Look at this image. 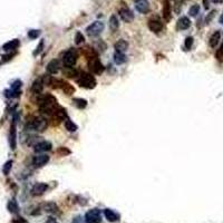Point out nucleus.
Instances as JSON below:
<instances>
[{"label": "nucleus", "mask_w": 223, "mask_h": 223, "mask_svg": "<svg viewBox=\"0 0 223 223\" xmlns=\"http://www.w3.org/2000/svg\"><path fill=\"white\" fill-rule=\"evenodd\" d=\"M79 77L77 78V83L82 87H85V88H94L96 86V79L94 78V76H92L90 74H87V73H83L80 75H78Z\"/></svg>", "instance_id": "nucleus-1"}, {"label": "nucleus", "mask_w": 223, "mask_h": 223, "mask_svg": "<svg viewBox=\"0 0 223 223\" xmlns=\"http://www.w3.org/2000/svg\"><path fill=\"white\" fill-rule=\"evenodd\" d=\"M77 57H78V55H77L76 49H74V48L68 49V50L64 54V57H63L64 66H65V67H73V66L75 65L76 60H77Z\"/></svg>", "instance_id": "nucleus-2"}, {"label": "nucleus", "mask_w": 223, "mask_h": 223, "mask_svg": "<svg viewBox=\"0 0 223 223\" xmlns=\"http://www.w3.org/2000/svg\"><path fill=\"white\" fill-rule=\"evenodd\" d=\"M27 127L31 130H39V132H42V130L47 127V120L45 118H41V117H36L32 120H30L28 123Z\"/></svg>", "instance_id": "nucleus-3"}, {"label": "nucleus", "mask_w": 223, "mask_h": 223, "mask_svg": "<svg viewBox=\"0 0 223 223\" xmlns=\"http://www.w3.org/2000/svg\"><path fill=\"white\" fill-rule=\"evenodd\" d=\"M104 22L102 21H94L92 25H89L88 27L86 28V32L88 36L90 37H95V36H98V35L104 30Z\"/></svg>", "instance_id": "nucleus-4"}, {"label": "nucleus", "mask_w": 223, "mask_h": 223, "mask_svg": "<svg viewBox=\"0 0 223 223\" xmlns=\"http://www.w3.org/2000/svg\"><path fill=\"white\" fill-rule=\"evenodd\" d=\"M88 66H89V69H90L92 73H94V74L100 75V74H102V73L104 72L103 64L100 62V59L97 58L96 56H94V57H90V58H89Z\"/></svg>", "instance_id": "nucleus-5"}, {"label": "nucleus", "mask_w": 223, "mask_h": 223, "mask_svg": "<svg viewBox=\"0 0 223 223\" xmlns=\"http://www.w3.org/2000/svg\"><path fill=\"white\" fill-rule=\"evenodd\" d=\"M85 220L87 223H100L102 215L98 209H92L85 214Z\"/></svg>", "instance_id": "nucleus-6"}, {"label": "nucleus", "mask_w": 223, "mask_h": 223, "mask_svg": "<svg viewBox=\"0 0 223 223\" xmlns=\"http://www.w3.org/2000/svg\"><path fill=\"white\" fill-rule=\"evenodd\" d=\"M135 8L138 12L146 14L150 10V2L148 0H135Z\"/></svg>", "instance_id": "nucleus-7"}, {"label": "nucleus", "mask_w": 223, "mask_h": 223, "mask_svg": "<svg viewBox=\"0 0 223 223\" xmlns=\"http://www.w3.org/2000/svg\"><path fill=\"white\" fill-rule=\"evenodd\" d=\"M52 150V143L47 141L38 142L37 144L35 145V152L36 153H42V152H47Z\"/></svg>", "instance_id": "nucleus-8"}, {"label": "nucleus", "mask_w": 223, "mask_h": 223, "mask_svg": "<svg viewBox=\"0 0 223 223\" xmlns=\"http://www.w3.org/2000/svg\"><path fill=\"white\" fill-rule=\"evenodd\" d=\"M120 17L125 22H132L134 20V14L128 8H122L120 10Z\"/></svg>", "instance_id": "nucleus-9"}, {"label": "nucleus", "mask_w": 223, "mask_h": 223, "mask_svg": "<svg viewBox=\"0 0 223 223\" xmlns=\"http://www.w3.org/2000/svg\"><path fill=\"white\" fill-rule=\"evenodd\" d=\"M47 189H48V185L46 183H37L31 189V194L32 195H41L47 191Z\"/></svg>", "instance_id": "nucleus-10"}, {"label": "nucleus", "mask_w": 223, "mask_h": 223, "mask_svg": "<svg viewBox=\"0 0 223 223\" xmlns=\"http://www.w3.org/2000/svg\"><path fill=\"white\" fill-rule=\"evenodd\" d=\"M49 161V156L48 155H45V154H40V155H37V156H35L34 160H32V163H34L35 166H37V167H40L42 165L47 164Z\"/></svg>", "instance_id": "nucleus-11"}, {"label": "nucleus", "mask_w": 223, "mask_h": 223, "mask_svg": "<svg viewBox=\"0 0 223 223\" xmlns=\"http://www.w3.org/2000/svg\"><path fill=\"white\" fill-rule=\"evenodd\" d=\"M148 28L153 32H160L163 29V24L157 19H152L148 21Z\"/></svg>", "instance_id": "nucleus-12"}, {"label": "nucleus", "mask_w": 223, "mask_h": 223, "mask_svg": "<svg viewBox=\"0 0 223 223\" xmlns=\"http://www.w3.org/2000/svg\"><path fill=\"white\" fill-rule=\"evenodd\" d=\"M104 214H105V218L107 219V221H110V222H116V221L120 220V215L110 209H105Z\"/></svg>", "instance_id": "nucleus-13"}, {"label": "nucleus", "mask_w": 223, "mask_h": 223, "mask_svg": "<svg viewBox=\"0 0 223 223\" xmlns=\"http://www.w3.org/2000/svg\"><path fill=\"white\" fill-rule=\"evenodd\" d=\"M59 67H60L59 60L52 59V62H49L48 65H47V72H48L49 74H56V73L59 70Z\"/></svg>", "instance_id": "nucleus-14"}, {"label": "nucleus", "mask_w": 223, "mask_h": 223, "mask_svg": "<svg viewBox=\"0 0 223 223\" xmlns=\"http://www.w3.org/2000/svg\"><path fill=\"white\" fill-rule=\"evenodd\" d=\"M127 47H128V44L124 39H120L114 45V48L116 49L117 52H124L125 50H127Z\"/></svg>", "instance_id": "nucleus-15"}, {"label": "nucleus", "mask_w": 223, "mask_h": 223, "mask_svg": "<svg viewBox=\"0 0 223 223\" xmlns=\"http://www.w3.org/2000/svg\"><path fill=\"white\" fill-rule=\"evenodd\" d=\"M44 82H42V79L39 78L37 79V80H35L34 84H32V86H31V90H32V93L35 94H39L42 90V88H44Z\"/></svg>", "instance_id": "nucleus-16"}, {"label": "nucleus", "mask_w": 223, "mask_h": 223, "mask_svg": "<svg viewBox=\"0 0 223 223\" xmlns=\"http://www.w3.org/2000/svg\"><path fill=\"white\" fill-rule=\"evenodd\" d=\"M190 26H191V21H190V19L188 17H181L178 19V21H177L178 29L184 30V29H188Z\"/></svg>", "instance_id": "nucleus-17"}, {"label": "nucleus", "mask_w": 223, "mask_h": 223, "mask_svg": "<svg viewBox=\"0 0 223 223\" xmlns=\"http://www.w3.org/2000/svg\"><path fill=\"white\" fill-rule=\"evenodd\" d=\"M19 44H20V42H19L18 39H14V40H10V41H8V42H6V44L4 45V49L6 50V52L15 50V49L18 48Z\"/></svg>", "instance_id": "nucleus-18"}, {"label": "nucleus", "mask_w": 223, "mask_h": 223, "mask_svg": "<svg viewBox=\"0 0 223 223\" xmlns=\"http://www.w3.org/2000/svg\"><path fill=\"white\" fill-rule=\"evenodd\" d=\"M171 6L168 4V1H165L164 2V6H163V10H162V14H163V18H164L165 20L168 21L171 19Z\"/></svg>", "instance_id": "nucleus-19"}, {"label": "nucleus", "mask_w": 223, "mask_h": 223, "mask_svg": "<svg viewBox=\"0 0 223 223\" xmlns=\"http://www.w3.org/2000/svg\"><path fill=\"white\" fill-rule=\"evenodd\" d=\"M9 142H10L11 148L15 150V148H16V126H15V123L11 125L10 135H9Z\"/></svg>", "instance_id": "nucleus-20"}, {"label": "nucleus", "mask_w": 223, "mask_h": 223, "mask_svg": "<svg viewBox=\"0 0 223 223\" xmlns=\"http://www.w3.org/2000/svg\"><path fill=\"white\" fill-rule=\"evenodd\" d=\"M220 38H221V34H220V31H215L214 34L210 37V40H209V44L211 47H216V45L219 44L220 41Z\"/></svg>", "instance_id": "nucleus-21"}, {"label": "nucleus", "mask_w": 223, "mask_h": 223, "mask_svg": "<svg viewBox=\"0 0 223 223\" xmlns=\"http://www.w3.org/2000/svg\"><path fill=\"white\" fill-rule=\"evenodd\" d=\"M60 87H62L63 90H64L67 95H72V94L75 92V88H74L70 84H68V83H66V82H63V80H62V84H60Z\"/></svg>", "instance_id": "nucleus-22"}, {"label": "nucleus", "mask_w": 223, "mask_h": 223, "mask_svg": "<svg viewBox=\"0 0 223 223\" xmlns=\"http://www.w3.org/2000/svg\"><path fill=\"white\" fill-rule=\"evenodd\" d=\"M57 209H58V206H57V204L54 202H48L44 205L45 212H47V213H54L57 211Z\"/></svg>", "instance_id": "nucleus-23"}, {"label": "nucleus", "mask_w": 223, "mask_h": 223, "mask_svg": "<svg viewBox=\"0 0 223 223\" xmlns=\"http://www.w3.org/2000/svg\"><path fill=\"white\" fill-rule=\"evenodd\" d=\"M114 60L116 63L117 65H120V64H124V63L126 62V57L124 55V52H115V55H114Z\"/></svg>", "instance_id": "nucleus-24"}, {"label": "nucleus", "mask_w": 223, "mask_h": 223, "mask_svg": "<svg viewBox=\"0 0 223 223\" xmlns=\"http://www.w3.org/2000/svg\"><path fill=\"white\" fill-rule=\"evenodd\" d=\"M8 210H9V212L11 213H17L19 211V206H18L17 202H16V200H10L9 202H8Z\"/></svg>", "instance_id": "nucleus-25"}, {"label": "nucleus", "mask_w": 223, "mask_h": 223, "mask_svg": "<svg viewBox=\"0 0 223 223\" xmlns=\"http://www.w3.org/2000/svg\"><path fill=\"white\" fill-rule=\"evenodd\" d=\"M118 26L120 24H118V19L116 18V16H112L110 18V28L113 31H116L118 29Z\"/></svg>", "instance_id": "nucleus-26"}, {"label": "nucleus", "mask_w": 223, "mask_h": 223, "mask_svg": "<svg viewBox=\"0 0 223 223\" xmlns=\"http://www.w3.org/2000/svg\"><path fill=\"white\" fill-rule=\"evenodd\" d=\"M65 127L68 132H76L77 130V125L70 120H68V118L65 120Z\"/></svg>", "instance_id": "nucleus-27"}, {"label": "nucleus", "mask_w": 223, "mask_h": 223, "mask_svg": "<svg viewBox=\"0 0 223 223\" xmlns=\"http://www.w3.org/2000/svg\"><path fill=\"white\" fill-rule=\"evenodd\" d=\"M73 103H74L75 106L78 107V108H85L87 106V100H83V98H74Z\"/></svg>", "instance_id": "nucleus-28"}, {"label": "nucleus", "mask_w": 223, "mask_h": 223, "mask_svg": "<svg viewBox=\"0 0 223 223\" xmlns=\"http://www.w3.org/2000/svg\"><path fill=\"white\" fill-rule=\"evenodd\" d=\"M199 11H200L199 5H193L192 7L189 9V15L190 16H192V17H195L196 15L199 14Z\"/></svg>", "instance_id": "nucleus-29"}, {"label": "nucleus", "mask_w": 223, "mask_h": 223, "mask_svg": "<svg viewBox=\"0 0 223 223\" xmlns=\"http://www.w3.org/2000/svg\"><path fill=\"white\" fill-rule=\"evenodd\" d=\"M64 74L68 77H76L77 76V72L74 70L72 67H65V70H64Z\"/></svg>", "instance_id": "nucleus-30"}, {"label": "nucleus", "mask_w": 223, "mask_h": 223, "mask_svg": "<svg viewBox=\"0 0 223 223\" xmlns=\"http://www.w3.org/2000/svg\"><path fill=\"white\" fill-rule=\"evenodd\" d=\"M84 40H85V38H84V35L82 34V32H76V36H75V42L77 45L82 44V42H84Z\"/></svg>", "instance_id": "nucleus-31"}, {"label": "nucleus", "mask_w": 223, "mask_h": 223, "mask_svg": "<svg viewBox=\"0 0 223 223\" xmlns=\"http://www.w3.org/2000/svg\"><path fill=\"white\" fill-rule=\"evenodd\" d=\"M39 35H40V30H35V29H32V30L28 31V37L30 38V39H36Z\"/></svg>", "instance_id": "nucleus-32"}, {"label": "nucleus", "mask_w": 223, "mask_h": 223, "mask_svg": "<svg viewBox=\"0 0 223 223\" xmlns=\"http://www.w3.org/2000/svg\"><path fill=\"white\" fill-rule=\"evenodd\" d=\"M11 165H12V161H8L6 164L4 165V168H2V172H4L5 174L7 175L9 174V172L11 170Z\"/></svg>", "instance_id": "nucleus-33"}, {"label": "nucleus", "mask_w": 223, "mask_h": 223, "mask_svg": "<svg viewBox=\"0 0 223 223\" xmlns=\"http://www.w3.org/2000/svg\"><path fill=\"white\" fill-rule=\"evenodd\" d=\"M21 87V82L20 80H16V82L12 83L11 85V89L15 90V92H19V88Z\"/></svg>", "instance_id": "nucleus-34"}, {"label": "nucleus", "mask_w": 223, "mask_h": 223, "mask_svg": "<svg viewBox=\"0 0 223 223\" xmlns=\"http://www.w3.org/2000/svg\"><path fill=\"white\" fill-rule=\"evenodd\" d=\"M72 223H87V222H86L85 218H83V216H80V215H77L73 219Z\"/></svg>", "instance_id": "nucleus-35"}, {"label": "nucleus", "mask_w": 223, "mask_h": 223, "mask_svg": "<svg viewBox=\"0 0 223 223\" xmlns=\"http://www.w3.org/2000/svg\"><path fill=\"white\" fill-rule=\"evenodd\" d=\"M185 48L186 49H191V47H192L193 45V37H188L185 39Z\"/></svg>", "instance_id": "nucleus-36"}, {"label": "nucleus", "mask_w": 223, "mask_h": 223, "mask_svg": "<svg viewBox=\"0 0 223 223\" xmlns=\"http://www.w3.org/2000/svg\"><path fill=\"white\" fill-rule=\"evenodd\" d=\"M215 12H216L215 10H212L209 15H208V16H206L205 21H206V22H208V24H209L210 21H211V20H212V19H213V18H214V16H215Z\"/></svg>", "instance_id": "nucleus-37"}, {"label": "nucleus", "mask_w": 223, "mask_h": 223, "mask_svg": "<svg viewBox=\"0 0 223 223\" xmlns=\"http://www.w3.org/2000/svg\"><path fill=\"white\" fill-rule=\"evenodd\" d=\"M42 48H44V41H40V44L38 45L37 48H36V50H35V52H34V55H35V56L38 55V54H39V52H40L41 50H42Z\"/></svg>", "instance_id": "nucleus-38"}, {"label": "nucleus", "mask_w": 223, "mask_h": 223, "mask_svg": "<svg viewBox=\"0 0 223 223\" xmlns=\"http://www.w3.org/2000/svg\"><path fill=\"white\" fill-rule=\"evenodd\" d=\"M58 153H59V154L65 155V154H69V153H70V151H68V150H67V148H65V147H62V148H59Z\"/></svg>", "instance_id": "nucleus-39"}, {"label": "nucleus", "mask_w": 223, "mask_h": 223, "mask_svg": "<svg viewBox=\"0 0 223 223\" xmlns=\"http://www.w3.org/2000/svg\"><path fill=\"white\" fill-rule=\"evenodd\" d=\"M222 56H223V42H222V45H221V47H220L219 52H216V57H218L219 59L221 58Z\"/></svg>", "instance_id": "nucleus-40"}, {"label": "nucleus", "mask_w": 223, "mask_h": 223, "mask_svg": "<svg viewBox=\"0 0 223 223\" xmlns=\"http://www.w3.org/2000/svg\"><path fill=\"white\" fill-rule=\"evenodd\" d=\"M45 223H58V222H57V220H56L55 218H52V216H50V218H48V219L46 220V222Z\"/></svg>", "instance_id": "nucleus-41"}, {"label": "nucleus", "mask_w": 223, "mask_h": 223, "mask_svg": "<svg viewBox=\"0 0 223 223\" xmlns=\"http://www.w3.org/2000/svg\"><path fill=\"white\" fill-rule=\"evenodd\" d=\"M12 223H27V222H26L24 219H21V218H20V219H18V220H15Z\"/></svg>", "instance_id": "nucleus-42"}, {"label": "nucleus", "mask_w": 223, "mask_h": 223, "mask_svg": "<svg viewBox=\"0 0 223 223\" xmlns=\"http://www.w3.org/2000/svg\"><path fill=\"white\" fill-rule=\"evenodd\" d=\"M203 2H204V7H205V9H208V8H209V1H208V0H203Z\"/></svg>", "instance_id": "nucleus-43"}, {"label": "nucleus", "mask_w": 223, "mask_h": 223, "mask_svg": "<svg viewBox=\"0 0 223 223\" xmlns=\"http://www.w3.org/2000/svg\"><path fill=\"white\" fill-rule=\"evenodd\" d=\"M214 4H222L223 2V0H212Z\"/></svg>", "instance_id": "nucleus-44"}, {"label": "nucleus", "mask_w": 223, "mask_h": 223, "mask_svg": "<svg viewBox=\"0 0 223 223\" xmlns=\"http://www.w3.org/2000/svg\"><path fill=\"white\" fill-rule=\"evenodd\" d=\"M220 24H223V14L221 15V17H220Z\"/></svg>", "instance_id": "nucleus-45"}]
</instances>
